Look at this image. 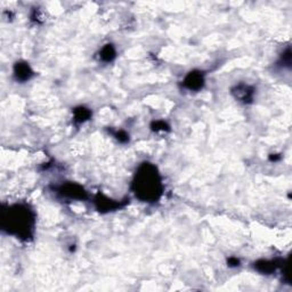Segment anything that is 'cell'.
<instances>
[{"label":"cell","instance_id":"obj_11","mask_svg":"<svg viewBox=\"0 0 292 292\" xmlns=\"http://www.w3.org/2000/svg\"><path fill=\"white\" fill-rule=\"evenodd\" d=\"M154 131H161V130H169V126L164 123V121H154L151 126Z\"/></svg>","mask_w":292,"mask_h":292},{"label":"cell","instance_id":"obj_9","mask_svg":"<svg viewBox=\"0 0 292 292\" xmlns=\"http://www.w3.org/2000/svg\"><path fill=\"white\" fill-rule=\"evenodd\" d=\"M91 116V111L85 106H79L73 110V120L76 124H84L88 121Z\"/></svg>","mask_w":292,"mask_h":292},{"label":"cell","instance_id":"obj_13","mask_svg":"<svg viewBox=\"0 0 292 292\" xmlns=\"http://www.w3.org/2000/svg\"><path fill=\"white\" fill-rule=\"evenodd\" d=\"M227 264L230 267H237V266H240V260H238L235 257H231V258H228Z\"/></svg>","mask_w":292,"mask_h":292},{"label":"cell","instance_id":"obj_12","mask_svg":"<svg viewBox=\"0 0 292 292\" xmlns=\"http://www.w3.org/2000/svg\"><path fill=\"white\" fill-rule=\"evenodd\" d=\"M114 137L119 140L120 143H127L129 140V135L124 130H118L114 133Z\"/></svg>","mask_w":292,"mask_h":292},{"label":"cell","instance_id":"obj_6","mask_svg":"<svg viewBox=\"0 0 292 292\" xmlns=\"http://www.w3.org/2000/svg\"><path fill=\"white\" fill-rule=\"evenodd\" d=\"M95 204H96V208L99 211L109 212V211L116 210V209H119L120 207H124L125 203L111 200V199L102 196V194H97L96 198H95Z\"/></svg>","mask_w":292,"mask_h":292},{"label":"cell","instance_id":"obj_5","mask_svg":"<svg viewBox=\"0 0 292 292\" xmlns=\"http://www.w3.org/2000/svg\"><path fill=\"white\" fill-rule=\"evenodd\" d=\"M14 78L17 82H27L31 79L35 75V72L31 69V66L27 62H17L14 65Z\"/></svg>","mask_w":292,"mask_h":292},{"label":"cell","instance_id":"obj_7","mask_svg":"<svg viewBox=\"0 0 292 292\" xmlns=\"http://www.w3.org/2000/svg\"><path fill=\"white\" fill-rule=\"evenodd\" d=\"M232 94L240 102H243V103H250L252 99H254L255 89L248 85L240 84L236 85L234 88L232 89Z\"/></svg>","mask_w":292,"mask_h":292},{"label":"cell","instance_id":"obj_4","mask_svg":"<svg viewBox=\"0 0 292 292\" xmlns=\"http://www.w3.org/2000/svg\"><path fill=\"white\" fill-rule=\"evenodd\" d=\"M183 85L186 89L191 91H198L202 89L204 86V75L201 71H191L188 75L185 77Z\"/></svg>","mask_w":292,"mask_h":292},{"label":"cell","instance_id":"obj_8","mask_svg":"<svg viewBox=\"0 0 292 292\" xmlns=\"http://www.w3.org/2000/svg\"><path fill=\"white\" fill-rule=\"evenodd\" d=\"M279 264L276 260H258L255 262V269L262 274H272L276 271Z\"/></svg>","mask_w":292,"mask_h":292},{"label":"cell","instance_id":"obj_3","mask_svg":"<svg viewBox=\"0 0 292 292\" xmlns=\"http://www.w3.org/2000/svg\"><path fill=\"white\" fill-rule=\"evenodd\" d=\"M56 192L63 198L71 200H86L88 196L85 188L77 183H65L56 187Z\"/></svg>","mask_w":292,"mask_h":292},{"label":"cell","instance_id":"obj_10","mask_svg":"<svg viewBox=\"0 0 292 292\" xmlns=\"http://www.w3.org/2000/svg\"><path fill=\"white\" fill-rule=\"evenodd\" d=\"M115 57H116V51L115 47L112 45V43H108V45L103 46L100 51V58L105 63L112 62Z\"/></svg>","mask_w":292,"mask_h":292},{"label":"cell","instance_id":"obj_2","mask_svg":"<svg viewBox=\"0 0 292 292\" xmlns=\"http://www.w3.org/2000/svg\"><path fill=\"white\" fill-rule=\"evenodd\" d=\"M133 191L140 201L154 203L163 192L162 178L153 163L144 162L138 167L133 181Z\"/></svg>","mask_w":292,"mask_h":292},{"label":"cell","instance_id":"obj_1","mask_svg":"<svg viewBox=\"0 0 292 292\" xmlns=\"http://www.w3.org/2000/svg\"><path fill=\"white\" fill-rule=\"evenodd\" d=\"M35 224L36 213L27 204L16 203L3 208L2 230L7 234L29 240L33 235Z\"/></svg>","mask_w":292,"mask_h":292}]
</instances>
